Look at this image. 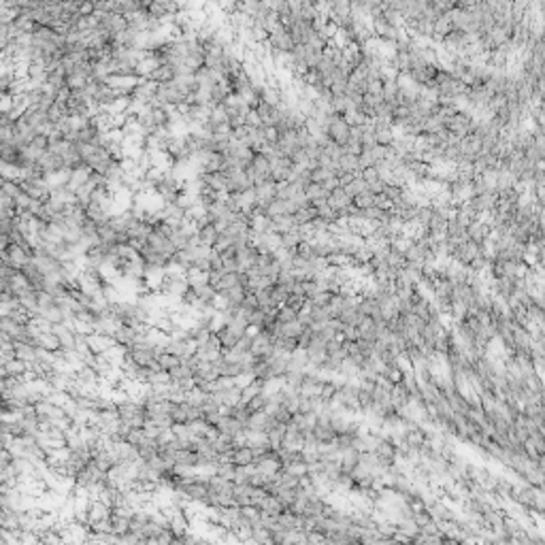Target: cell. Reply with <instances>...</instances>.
<instances>
[{
  "label": "cell",
  "instance_id": "35",
  "mask_svg": "<svg viewBox=\"0 0 545 545\" xmlns=\"http://www.w3.org/2000/svg\"><path fill=\"white\" fill-rule=\"evenodd\" d=\"M322 188H324V192H328V194H330L332 190H336V188H341V186H339V179H336L334 175H330V177H328V179H326V181H324V184H322Z\"/></svg>",
  "mask_w": 545,
  "mask_h": 545
},
{
  "label": "cell",
  "instance_id": "17",
  "mask_svg": "<svg viewBox=\"0 0 545 545\" xmlns=\"http://www.w3.org/2000/svg\"><path fill=\"white\" fill-rule=\"evenodd\" d=\"M318 217V209L316 207H302V209H298L296 213H294V220H296V226H300V224H309V222H313Z\"/></svg>",
  "mask_w": 545,
  "mask_h": 545
},
{
  "label": "cell",
  "instance_id": "14",
  "mask_svg": "<svg viewBox=\"0 0 545 545\" xmlns=\"http://www.w3.org/2000/svg\"><path fill=\"white\" fill-rule=\"evenodd\" d=\"M358 462H360V452H356V450L341 452V473L352 475L354 469L358 466Z\"/></svg>",
  "mask_w": 545,
  "mask_h": 545
},
{
  "label": "cell",
  "instance_id": "6",
  "mask_svg": "<svg viewBox=\"0 0 545 545\" xmlns=\"http://www.w3.org/2000/svg\"><path fill=\"white\" fill-rule=\"evenodd\" d=\"M249 168L253 171V175H256V186H258V184H262V181H266V179L271 177L273 162L266 158V155H262V153H253Z\"/></svg>",
  "mask_w": 545,
  "mask_h": 545
},
{
  "label": "cell",
  "instance_id": "18",
  "mask_svg": "<svg viewBox=\"0 0 545 545\" xmlns=\"http://www.w3.org/2000/svg\"><path fill=\"white\" fill-rule=\"evenodd\" d=\"M330 175H334V173L330 171V168L316 166V168H311V171H309V184H318V186H322Z\"/></svg>",
  "mask_w": 545,
  "mask_h": 545
},
{
  "label": "cell",
  "instance_id": "2",
  "mask_svg": "<svg viewBox=\"0 0 545 545\" xmlns=\"http://www.w3.org/2000/svg\"><path fill=\"white\" fill-rule=\"evenodd\" d=\"M326 137H328L330 143L339 145V147H343V145L347 143V139H349V124L345 122L343 115H334L332 113L330 124H328V128H326Z\"/></svg>",
  "mask_w": 545,
  "mask_h": 545
},
{
  "label": "cell",
  "instance_id": "9",
  "mask_svg": "<svg viewBox=\"0 0 545 545\" xmlns=\"http://www.w3.org/2000/svg\"><path fill=\"white\" fill-rule=\"evenodd\" d=\"M147 79L153 81L155 86H166V83L175 81V70H173V66H168V64H158L147 75Z\"/></svg>",
  "mask_w": 545,
  "mask_h": 545
},
{
  "label": "cell",
  "instance_id": "15",
  "mask_svg": "<svg viewBox=\"0 0 545 545\" xmlns=\"http://www.w3.org/2000/svg\"><path fill=\"white\" fill-rule=\"evenodd\" d=\"M305 328H307V326H302L298 320H294V322H290V324H281L279 336H286V339H298Z\"/></svg>",
  "mask_w": 545,
  "mask_h": 545
},
{
  "label": "cell",
  "instance_id": "5",
  "mask_svg": "<svg viewBox=\"0 0 545 545\" xmlns=\"http://www.w3.org/2000/svg\"><path fill=\"white\" fill-rule=\"evenodd\" d=\"M496 200H499V196H496V192L494 190H486V192H481V194H475L473 198H471V207H473L479 215L481 213H488V211H494L496 207Z\"/></svg>",
  "mask_w": 545,
  "mask_h": 545
},
{
  "label": "cell",
  "instance_id": "16",
  "mask_svg": "<svg viewBox=\"0 0 545 545\" xmlns=\"http://www.w3.org/2000/svg\"><path fill=\"white\" fill-rule=\"evenodd\" d=\"M443 130V119L439 115H430L422 122V132L424 135H439Z\"/></svg>",
  "mask_w": 545,
  "mask_h": 545
},
{
  "label": "cell",
  "instance_id": "13",
  "mask_svg": "<svg viewBox=\"0 0 545 545\" xmlns=\"http://www.w3.org/2000/svg\"><path fill=\"white\" fill-rule=\"evenodd\" d=\"M490 232L492 230L483 224L481 220H477V222H473L471 224L469 228H466V237L471 239V241H475V243H481V241H486L488 237H490Z\"/></svg>",
  "mask_w": 545,
  "mask_h": 545
},
{
  "label": "cell",
  "instance_id": "7",
  "mask_svg": "<svg viewBox=\"0 0 545 545\" xmlns=\"http://www.w3.org/2000/svg\"><path fill=\"white\" fill-rule=\"evenodd\" d=\"M39 166L43 168L45 177H49V175H56V173H60V171H64V160L60 158L58 153L47 151V153H43L41 158H39Z\"/></svg>",
  "mask_w": 545,
  "mask_h": 545
},
{
  "label": "cell",
  "instance_id": "26",
  "mask_svg": "<svg viewBox=\"0 0 545 545\" xmlns=\"http://www.w3.org/2000/svg\"><path fill=\"white\" fill-rule=\"evenodd\" d=\"M281 471H286V473L290 475H294V477H307V462H302V460H298V462H292V464H288L283 466Z\"/></svg>",
  "mask_w": 545,
  "mask_h": 545
},
{
  "label": "cell",
  "instance_id": "1",
  "mask_svg": "<svg viewBox=\"0 0 545 545\" xmlns=\"http://www.w3.org/2000/svg\"><path fill=\"white\" fill-rule=\"evenodd\" d=\"M473 124H475V119L471 117L469 113H462V111H458L456 115L443 119V128L450 132V135L458 137V139H464L471 132V128H473Z\"/></svg>",
  "mask_w": 545,
  "mask_h": 545
},
{
  "label": "cell",
  "instance_id": "29",
  "mask_svg": "<svg viewBox=\"0 0 545 545\" xmlns=\"http://www.w3.org/2000/svg\"><path fill=\"white\" fill-rule=\"evenodd\" d=\"M260 132H262V139L266 145H275L277 139H279V130L275 126H260Z\"/></svg>",
  "mask_w": 545,
  "mask_h": 545
},
{
  "label": "cell",
  "instance_id": "25",
  "mask_svg": "<svg viewBox=\"0 0 545 545\" xmlns=\"http://www.w3.org/2000/svg\"><path fill=\"white\" fill-rule=\"evenodd\" d=\"M365 190H367V184H365V181H362L360 177H356V179L352 181V184H349V186H345V188H343V192L347 194L349 198H356L358 194H362V192H365Z\"/></svg>",
  "mask_w": 545,
  "mask_h": 545
},
{
  "label": "cell",
  "instance_id": "27",
  "mask_svg": "<svg viewBox=\"0 0 545 545\" xmlns=\"http://www.w3.org/2000/svg\"><path fill=\"white\" fill-rule=\"evenodd\" d=\"M375 143H377V145H381V147H390V145L394 143V137H392L390 128L375 130Z\"/></svg>",
  "mask_w": 545,
  "mask_h": 545
},
{
  "label": "cell",
  "instance_id": "8",
  "mask_svg": "<svg viewBox=\"0 0 545 545\" xmlns=\"http://www.w3.org/2000/svg\"><path fill=\"white\" fill-rule=\"evenodd\" d=\"M230 460L237 464V466H247V464H253L256 462V450L249 445H241V447H235L232 454H230Z\"/></svg>",
  "mask_w": 545,
  "mask_h": 545
},
{
  "label": "cell",
  "instance_id": "4",
  "mask_svg": "<svg viewBox=\"0 0 545 545\" xmlns=\"http://www.w3.org/2000/svg\"><path fill=\"white\" fill-rule=\"evenodd\" d=\"M217 235H220V230L215 228L213 222L207 220V215H204V220H200V222L196 224V239H198V243H200V245L213 249L215 241H217Z\"/></svg>",
  "mask_w": 545,
  "mask_h": 545
},
{
  "label": "cell",
  "instance_id": "19",
  "mask_svg": "<svg viewBox=\"0 0 545 545\" xmlns=\"http://www.w3.org/2000/svg\"><path fill=\"white\" fill-rule=\"evenodd\" d=\"M269 290H271V298H273V305H275V307L286 305V300H288V296H290L288 288H283V286H279V283H275V286L269 288Z\"/></svg>",
  "mask_w": 545,
  "mask_h": 545
},
{
  "label": "cell",
  "instance_id": "24",
  "mask_svg": "<svg viewBox=\"0 0 545 545\" xmlns=\"http://www.w3.org/2000/svg\"><path fill=\"white\" fill-rule=\"evenodd\" d=\"M266 403H269V396H264V394H256V396H253L251 401H249V403H245V405H247V411H249V413H258V411H264Z\"/></svg>",
  "mask_w": 545,
  "mask_h": 545
},
{
  "label": "cell",
  "instance_id": "21",
  "mask_svg": "<svg viewBox=\"0 0 545 545\" xmlns=\"http://www.w3.org/2000/svg\"><path fill=\"white\" fill-rule=\"evenodd\" d=\"M302 194L309 198V202H316L320 198H328V192H324V188L318 186V184H309L305 190H302Z\"/></svg>",
  "mask_w": 545,
  "mask_h": 545
},
{
  "label": "cell",
  "instance_id": "3",
  "mask_svg": "<svg viewBox=\"0 0 545 545\" xmlns=\"http://www.w3.org/2000/svg\"><path fill=\"white\" fill-rule=\"evenodd\" d=\"M266 47L273 49V51H279V54H290L294 49V43H292V39H290L288 30L279 23V26L269 34V39H266Z\"/></svg>",
  "mask_w": 545,
  "mask_h": 545
},
{
  "label": "cell",
  "instance_id": "12",
  "mask_svg": "<svg viewBox=\"0 0 545 545\" xmlns=\"http://www.w3.org/2000/svg\"><path fill=\"white\" fill-rule=\"evenodd\" d=\"M296 228V220L294 215H277V217H271V230L277 235H283V232H290V230Z\"/></svg>",
  "mask_w": 545,
  "mask_h": 545
},
{
  "label": "cell",
  "instance_id": "30",
  "mask_svg": "<svg viewBox=\"0 0 545 545\" xmlns=\"http://www.w3.org/2000/svg\"><path fill=\"white\" fill-rule=\"evenodd\" d=\"M358 177H360L362 181H365V184H367V188H369L371 184H375V181H379V179H381V177H379V173L375 171V166H371V168H362Z\"/></svg>",
  "mask_w": 545,
  "mask_h": 545
},
{
  "label": "cell",
  "instance_id": "28",
  "mask_svg": "<svg viewBox=\"0 0 545 545\" xmlns=\"http://www.w3.org/2000/svg\"><path fill=\"white\" fill-rule=\"evenodd\" d=\"M360 311H358V307L356 309H349V311H343L341 316H339L336 320H341L345 326H358V322H360Z\"/></svg>",
  "mask_w": 545,
  "mask_h": 545
},
{
  "label": "cell",
  "instance_id": "23",
  "mask_svg": "<svg viewBox=\"0 0 545 545\" xmlns=\"http://www.w3.org/2000/svg\"><path fill=\"white\" fill-rule=\"evenodd\" d=\"M294 320H296V311H292V309L286 307V305L277 307L275 322H279V324H290V322H294Z\"/></svg>",
  "mask_w": 545,
  "mask_h": 545
},
{
  "label": "cell",
  "instance_id": "22",
  "mask_svg": "<svg viewBox=\"0 0 545 545\" xmlns=\"http://www.w3.org/2000/svg\"><path fill=\"white\" fill-rule=\"evenodd\" d=\"M352 204H354V207H356L358 211H365V209L373 207V194H371L369 190H365L362 194H358L356 198H352Z\"/></svg>",
  "mask_w": 545,
  "mask_h": 545
},
{
  "label": "cell",
  "instance_id": "37",
  "mask_svg": "<svg viewBox=\"0 0 545 545\" xmlns=\"http://www.w3.org/2000/svg\"><path fill=\"white\" fill-rule=\"evenodd\" d=\"M383 188H385V181L379 179V181H375V184H371L367 190H369L371 194H383Z\"/></svg>",
  "mask_w": 545,
  "mask_h": 545
},
{
  "label": "cell",
  "instance_id": "33",
  "mask_svg": "<svg viewBox=\"0 0 545 545\" xmlns=\"http://www.w3.org/2000/svg\"><path fill=\"white\" fill-rule=\"evenodd\" d=\"M275 258H273V253H258L256 256V266L258 269H266L269 264H273Z\"/></svg>",
  "mask_w": 545,
  "mask_h": 545
},
{
  "label": "cell",
  "instance_id": "20",
  "mask_svg": "<svg viewBox=\"0 0 545 545\" xmlns=\"http://www.w3.org/2000/svg\"><path fill=\"white\" fill-rule=\"evenodd\" d=\"M300 243H302V239H300L296 228L290 230V232H283L281 235V247H286V249H296Z\"/></svg>",
  "mask_w": 545,
  "mask_h": 545
},
{
  "label": "cell",
  "instance_id": "10",
  "mask_svg": "<svg viewBox=\"0 0 545 545\" xmlns=\"http://www.w3.org/2000/svg\"><path fill=\"white\" fill-rule=\"evenodd\" d=\"M258 509H260L262 513H266V515H273V517H277L279 513H283V511H286V507L279 503V499H277V496H273V494H266L264 499L258 503Z\"/></svg>",
  "mask_w": 545,
  "mask_h": 545
},
{
  "label": "cell",
  "instance_id": "34",
  "mask_svg": "<svg viewBox=\"0 0 545 545\" xmlns=\"http://www.w3.org/2000/svg\"><path fill=\"white\" fill-rule=\"evenodd\" d=\"M341 332H343V339H345V341H358V339H360L356 326H345V328H343Z\"/></svg>",
  "mask_w": 545,
  "mask_h": 545
},
{
  "label": "cell",
  "instance_id": "36",
  "mask_svg": "<svg viewBox=\"0 0 545 545\" xmlns=\"http://www.w3.org/2000/svg\"><path fill=\"white\" fill-rule=\"evenodd\" d=\"M336 179H339V186L341 188H345V186H349L352 184V181L358 177V175H352V173H339V175H334Z\"/></svg>",
  "mask_w": 545,
  "mask_h": 545
},
{
  "label": "cell",
  "instance_id": "11",
  "mask_svg": "<svg viewBox=\"0 0 545 545\" xmlns=\"http://www.w3.org/2000/svg\"><path fill=\"white\" fill-rule=\"evenodd\" d=\"M375 456L377 458H381V460H385L387 464H394L396 462V445L392 443V439H381V443L375 447V452H373Z\"/></svg>",
  "mask_w": 545,
  "mask_h": 545
},
{
  "label": "cell",
  "instance_id": "38",
  "mask_svg": "<svg viewBox=\"0 0 545 545\" xmlns=\"http://www.w3.org/2000/svg\"><path fill=\"white\" fill-rule=\"evenodd\" d=\"M401 545H413V543H411V541H409V543H401Z\"/></svg>",
  "mask_w": 545,
  "mask_h": 545
},
{
  "label": "cell",
  "instance_id": "31",
  "mask_svg": "<svg viewBox=\"0 0 545 545\" xmlns=\"http://www.w3.org/2000/svg\"><path fill=\"white\" fill-rule=\"evenodd\" d=\"M373 207H377L381 211H392V202L383 194H373Z\"/></svg>",
  "mask_w": 545,
  "mask_h": 545
},
{
  "label": "cell",
  "instance_id": "32",
  "mask_svg": "<svg viewBox=\"0 0 545 545\" xmlns=\"http://www.w3.org/2000/svg\"><path fill=\"white\" fill-rule=\"evenodd\" d=\"M271 416H273V418H275L277 422H279V424H286V426H288V424H290V422H292V416H290V413H288V411H286V409H283L281 405H279V407H277V409L273 411V413H271Z\"/></svg>",
  "mask_w": 545,
  "mask_h": 545
}]
</instances>
